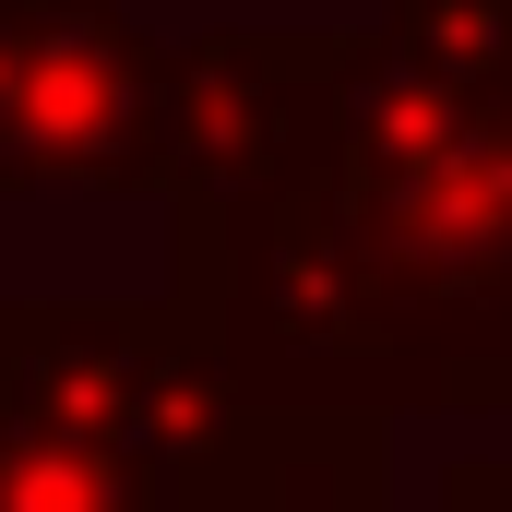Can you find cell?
Instances as JSON below:
<instances>
[{
    "label": "cell",
    "instance_id": "obj_5",
    "mask_svg": "<svg viewBox=\"0 0 512 512\" xmlns=\"http://www.w3.org/2000/svg\"><path fill=\"white\" fill-rule=\"evenodd\" d=\"M179 489L215 512H382V417L370 405H251Z\"/></svg>",
    "mask_w": 512,
    "mask_h": 512
},
{
    "label": "cell",
    "instance_id": "obj_4",
    "mask_svg": "<svg viewBox=\"0 0 512 512\" xmlns=\"http://www.w3.org/2000/svg\"><path fill=\"white\" fill-rule=\"evenodd\" d=\"M358 36H191L167 48V203L227 215L334 167Z\"/></svg>",
    "mask_w": 512,
    "mask_h": 512
},
{
    "label": "cell",
    "instance_id": "obj_8",
    "mask_svg": "<svg viewBox=\"0 0 512 512\" xmlns=\"http://www.w3.org/2000/svg\"><path fill=\"white\" fill-rule=\"evenodd\" d=\"M167 512H215V501H191V489H167Z\"/></svg>",
    "mask_w": 512,
    "mask_h": 512
},
{
    "label": "cell",
    "instance_id": "obj_1",
    "mask_svg": "<svg viewBox=\"0 0 512 512\" xmlns=\"http://www.w3.org/2000/svg\"><path fill=\"white\" fill-rule=\"evenodd\" d=\"M453 405H512V0H393L322 167Z\"/></svg>",
    "mask_w": 512,
    "mask_h": 512
},
{
    "label": "cell",
    "instance_id": "obj_2",
    "mask_svg": "<svg viewBox=\"0 0 512 512\" xmlns=\"http://www.w3.org/2000/svg\"><path fill=\"white\" fill-rule=\"evenodd\" d=\"M179 298L251 405H370V417L453 405L429 334L370 274L322 179L274 203H227V215H179Z\"/></svg>",
    "mask_w": 512,
    "mask_h": 512
},
{
    "label": "cell",
    "instance_id": "obj_6",
    "mask_svg": "<svg viewBox=\"0 0 512 512\" xmlns=\"http://www.w3.org/2000/svg\"><path fill=\"white\" fill-rule=\"evenodd\" d=\"M167 465L96 441V429H48V417H0V512H167Z\"/></svg>",
    "mask_w": 512,
    "mask_h": 512
},
{
    "label": "cell",
    "instance_id": "obj_7",
    "mask_svg": "<svg viewBox=\"0 0 512 512\" xmlns=\"http://www.w3.org/2000/svg\"><path fill=\"white\" fill-rule=\"evenodd\" d=\"M441 512H512V465H453L441 477Z\"/></svg>",
    "mask_w": 512,
    "mask_h": 512
},
{
    "label": "cell",
    "instance_id": "obj_3",
    "mask_svg": "<svg viewBox=\"0 0 512 512\" xmlns=\"http://www.w3.org/2000/svg\"><path fill=\"white\" fill-rule=\"evenodd\" d=\"M0 191H167V48L120 0H0Z\"/></svg>",
    "mask_w": 512,
    "mask_h": 512
}]
</instances>
